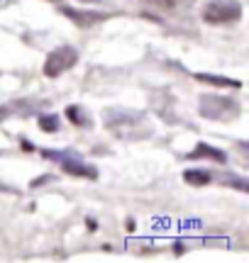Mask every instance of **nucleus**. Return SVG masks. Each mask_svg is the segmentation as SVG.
I'll return each instance as SVG.
<instances>
[{"mask_svg": "<svg viewBox=\"0 0 249 263\" xmlns=\"http://www.w3.org/2000/svg\"><path fill=\"white\" fill-rule=\"evenodd\" d=\"M198 112L205 120H215V122H230L240 115V105L232 98L225 95H201V105Z\"/></svg>", "mask_w": 249, "mask_h": 263, "instance_id": "f257e3e1", "label": "nucleus"}, {"mask_svg": "<svg viewBox=\"0 0 249 263\" xmlns=\"http://www.w3.org/2000/svg\"><path fill=\"white\" fill-rule=\"evenodd\" d=\"M242 17L240 0H208L203 5V22L208 25H227Z\"/></svg>", "mask_w": 249, "mask_h": 263, "instance_id": "f03ea898", "label": "nucleus"}, {"mask_svg": "<svg viewBox=\"0 0 249 263\" xmlns=\"http://www.w3.org/2000/svg\"><path fill=\"white\" fill-rule=\"evenodd\" d=\"M76 61H78V51L74 47L54 49L47 57V61H44V76H47V78H57V76H61L64 71L74 68Z\"/></svg>", "mask_w": 249, "mask_h": 263, "instance_id": "7ed1b4c3", "label": "nucleus"}, {"mask_svg": "<svg viewBox=\"0 0 249 263\" xmlns=\"http://www.w3.org/2000/svg\"><path fill=\"white\" fill-rule=\"evenodd\" d=\"M44 156H47V159H59V161H61V168H64V173H68V176H78V178H88V180H96L98 178V171L93 168V166L83 163V161L64 159V156L51 154V151H44Z\"/></svg>", "mask_w": 249, "mask_h": 263, "instance_id": "20e7f679", "label": "nucleus"}, {"mask_svg": "<svg viewBox=\"0 0 249 263\" xmlns=\"http://www.w3.org/2000/svg\"><path fill=\"white\" fill-rule=\"evenodd\" d=\"M61 12L66 15L68 20H74V25H78L81 29H88L93 27V25H98V22H103V20H108L105 12H91V10H76V8H68V5H61Z\"/></svg>", "mask_w": 249, "mask_h": 263, "instance_id": "39448f33", "label": "nucleus"}, {"mask_svg": "<svg viewBox=\"0 0 249 263\" xmlns=\"http://www.w3.org/2000/svg\"><path fill=\"white\" fill-rule=\"evenodd\" d=\"M186 159H191V161H195V159H210V161H215V163H227V154L222 149H218V146H212V144H205V141H201L195 149L186 156Z\"/></svg>", "mask_w": 249, "mask_h": 263, "instance_id": "423d86ee", "label": "nucleus"}, {"mask_svg": "<svg viewBox=\"0 0 249 263\" xmlns=\"http://www.w3.org/2000/svg\"><path fill=\"white\" fill-rule=\"evenodd\" d=\"M195 78L201 83L215 85V88H242V81H235V78H225V76H212V73H195Z\"/></svg>", "mask_w": 249, "mask_h": 263, "instance_id": "0eeeda50", "label": "nucleus"}, {"mask_svg": "<svg viewBox=\"0 0 249 263\" xmlns=\"http://www.w3.org/2000/svg\"><path fill=\"white\" fill-rule=\"evenodd\" d=\"M183 180L186 183H191L193 188H203V185H208L212 180V176L208 171H198V168H191V171H183Z\"/></svg>", "mask_w": 249, "mask_h": 263, "instance_id": "6e6552de", "label": "nucleus"}, {"mask_svg": "<svg viewBox=\"0 0 249 263\" xmlns=\"http://www.w3.org/2000/svg\"><path fill=\"white\" fill-rule=\"evenodd\" d=\"M66 117L71 124H76V127H88V120L86 112H83V107H78V105H68L66 107Z\"/></svg>", "mask_w": 249, "mask_h": 263, "instance_id": "1a4fd4ad", "label": "nucleus"}, {"mask_svg": "<svg viewBox=\"0 0 249 263\" xmlns=\"http://www.w3.org/2000/svg\"><path fill=\"white\" fill-rule=\"evenodd\" d=\"M39 129L47 132V134L57 132L59 129V117L57 115H42V117H39Z\"/></svg>", "mask_w": 249, "mask_h": 263, "instance_id": "9d476101", "label": "nucleus"}, {"mask_svg": "<svg viewBox=\"0 0 249 263\" xmlns=\"http://www.w3.org/2000/svg\"><path fill=\"white\" fill-rule=\"evenodd\" d=\"M152 5H156L159 10H173L179 5V0H149Z\"/></svg>", "mask_w": 249, "mask_h": 263, "instance_id": "9b49d317", "label": "nucleus"}, {"mask_svg": "<svg viewBox=\"0 0 249 263\" xmlns=\"http://www.w3.org/2000/svg\"><path fill=\"white\" fill-rule=\"evenodd\" d=\"M22 149H25V151H34V146H32L29 141H25V139H22Z\"/></svg>", "mask_w": 249, "mask_h": 263, "instance_id": "f8f14e48", "label": "nucleus"}, {"mask_svg": "<svg viewBox=\"0 0 249 263\" xmlns=\"http://www.w3.org/2000/svg\"><path fill=\"white\" fill-rule=\"evenodd\" d=\"M86 224H88V229H93V232H96V229H98V224H96V222H93V219H88Z\"/></svg>", "mask_w": 249, "mask_h": 263, "instance_id": "ddd939ff", "label": "nucleus"}, {"mask_svg": "<svg viewBox=\"0 0 249 263\" xmlns=\"http://www.w3.org/2000/svg\"><path fill=\"white\" fill-rule=\"evenodd\" d=\"M81 3H103V0H81Z\"/></svg>", "mask_w": 249, "mask_h": 263, "instance_id": "4468645a", "label": "nucleus"}]
</instances>
